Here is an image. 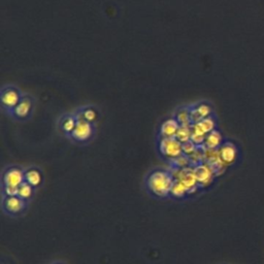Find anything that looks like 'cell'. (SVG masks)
I'll list each match as a JSON object with an SVG mask.
<instances>
[{
    "label": "cell",
    "mask_w": 264,
    "mask_h": 264,
    "mask_svg": "<svg viewBox=\"0 0 264 264\" xmlns=\"http://www.w3.org/2000/svg\"><path fill=\"white\" fill-rule=\"evenodd\" d=\"M222 142H223L222 134H221L219 130L215 129L207 135L206 141H204V148L211 150H219L220 147L223 144Z\"/></svg>",
    "instance_id": "cell-14"
},
{
    "label": "cell",
    "mask_w": 264,
    "mask_h": 264,
    "mask_svg": "<svg viewBox=\"0 0 264 264\" xmlns=\"http://www.w3.org/2000/svg\"><path fill=\"white\" fill-rule=\"evenodd\" d=\"M93 135V126L91 123L87 122L84 119H78V122H76V126L72 133L70 134L71 138L80 142H84L89 141Z\"/></svg>",
    "instance_id": "cell-5"
},
{
    "label": "cell",
    "mask_w": 264,
    "mask_h": 264,
    "mask_svg": "<svg viewBox=\"0 0 264 264\" xmlns=\"http://www.w3.org/2000/svg\"><path fill=\"white\" fill-rule=\"evenodd\" d=\"M176 178L173 173L163 169H155L146 177V188L153 196L158 198L170 197Z\"/></svg>",
    "instance_id": "cell-1"
},
{
    "label": "cell",
    "mask_w": 264,
    "mask_h": 264,
    "mask_svg": "<svg viewBox=\"0 0 264 264\" xmlns=\"http://www.w3.org/2000/svg\"><path fill=\"white\" fill-rule=\"evenodd\" d=\"M181 125L176 118H170L165 120L160 126L161 138H176V132Z\"/></svg>",
    "instance_id": "cell-12"
},
{
    "label": "cell",
    "mask_w": 264,
    "mask_h": 264,
    "mask_svg": "<svg viewBox=\"0 0 264 264\" xmlns=\"http://www.w3.org/2000/svg\"><path fill=\"white\" fill-rule=\"evenodd\" d=\"M82 118L89 123H94L97 120V113L94 108L86 107L82 110Z\"/></svg>",
    "instance_id": "cell-21"
},
{
    "label": "cell",
    "mask_w": 264,
    "mask_h": 264,
    "mask_svg": "<svg viewBox=\"0 0 264 264\" xmlns=\"http://www.w3.org/2000/svg\"><path fill=\"white\" fill-rule=\"evenodd\" d=\"M50 264H65V263L60 262V261H55V262H53V263H50Z\"/></svg>",
    "instance_id": "cell-23"
},
{
    "label": "cell",
    "mask_w": 264,
    "mask_h": 264,
    "mask_svg": "<svg viewBox=\"0 0 264 264\" xmlns=\"http://www.w3.org/2000/svg\"><path fill=\"white\" fill-rule=\"evenodd\" d=\"M212 113V109L210 105L206 104V102H200V104L195 105L190 107V116L192 124L198 123L204 119L211 117Z\"/></svg>",
    "instance_id": "cell-9"
},
{
    "label": "cell",
    "mask_w": 264,
    "mask_h": 264,
    "mask_svg": "<svg viewBox=\"0 0 264 264\" xmlns=\"http://www.w3.org/2000/svg\"><path fill=\"white\" fill-rule=\"evenodd\" d=\"M191 136H192L191 126H181L176 132V139L181 143H185L191 141Z\"/></svg>",
    "instance_id": "cell-17"
},
{
    "label": "cell",
    "mask_w": 264,
    "mask_h": 264,
    "mask_svg": "<svg viewBox=\"0 0 264 264\" xmlns=\"http://www.w3.org/2000/svg\"><path fill=\"white\" fill-rule=\"evenodd\" d=\"M173 175L176 180L181 182L186 187L188 192L194 191L198 188V183L196 181V177H195L193 167L176 168V172Z\"/></svg>",
    "instance_id": "cell-4"
},
{
    "label": "cell",
    "mask_w": 264,
    "mask_h": 264,
    "mask_svg": "<svg viewBox=\"0 0 264 264\" xmlns=\"http://www.w3.org/2000/svg\"><path fill=\"white\" fill-rule=\"evenodd\" d=\"M32 109V100L29 97H23L12 112L17 119H26Z\"/></svg>",
    "instance_id": "cell-13"
},
{
    "label": "cell",
    "mask_w": 264,
    "mask_h": 264,
    "mask_svg": "<svg viewBox=\"0 0 264 264\" xmlns=\"http://www.w3.org/2000/svg\"><path fill=\"white\" fill-rule=\"evenodd\" d=\"M76 122H78V119L75 118V116H66L63 118V120L61 122V129L65 133L71 134L75 128Z\"/></svg>",
    "instance_id": "cell-18"
},
{
    "label": "cell",
    "mask_w": 264,
    "mask_h": 264,
    "mask_svg": "<svg viewBox=\"0 0 264 264\" xmlns=\"http://www.w3.org/2000/svg\"><path fill=\"white\" fill-rule=\"evenodd\" d=\"M25 182V172L18 167L7 168L2 176V186L20 187Z\"/></svg>",
    "instance_id": "cell-7"
},
{
    "label": "cell",
    "mask_w": 264,
    "mask_h": 264,
    "mask_svg": "<svg viewBox=\"0 0 264 264\" xmlns=\"http://www.w3.org/2000/svg\"><path fill=\"white\" fill-rule=\"evenodd\" d=\"M219 155L225 165H230L236 160L237 149L232 142H225L220 147Z\"/></svg>",
    "instance_id": "cell-10"
},
{
    "label": "cell",
    "mask_w": 264,
    "mask_h": 264,
    "mask_svg": "<svg viewBox=\"0 0 264 264\" xmlns=\"http://www.w3.org/2000/svg\"><path fill=\"white\" fill-rule=\"evenodd\" d=\"M159 151L165 158L174 160L183 155V143L176 138H162L159 141Z\"/></svg>",
    "instance_id": "cell-2"
},
{
    "label": "cell",
    "mask_w": 264,
    "mask_h": 264,
    "mask_svg": "<svg viewBox=\"0 0 264 264\" xmlns=\"http://www.w3.org/2000/svg\"><path fill=\"white\" fill-rule=\"evenodd\" d=\"M34 187H32L31 185H29L28 183L24 182L22 185H20L19 187V193H18V196L21 197L22 199L24 200H30L33 196L34 194Z\"/></svg>",
    "instance_id": "cell-19"
},
{
    "label": "cell",
    "mask_w": 264,
    "mask_h": 264,
    "mask_svg": "<svg viewBox=\"0 0 264 264\" xmlns=\"http://www.w3.org/2000/svg\"><path fill=\"white\" fill-rule=\"evenodd\" d=\"M181 126H192L190 107H182L176 112L175 117Z\"/></svg>",
    "instance_id": "cell-16"
},
{
    "label": "cell",
    "mask_w": 264,
    "mask_h": 264,
    "mask_svg": "<svg viewBox=\"0 0 264 264\" xmlns=\"http://www.w3.org/2000/svg\"><path fill=\"white\" fill-rule=\"evenodd\" d=\"M188 190H187L186 187L177 180L175 181V184L173 186L172 193H170V196L175 198H183L186 196V194H188Z\"/></svg>",
    "instance_id": "cell-20"
},
{
    "label": "cell",
    "mask_w": 264,
    "mask_h": 264,
    "mask_svg": "<svg viewBox=\"0 0 264 264\" xmlns=\"http://www.w3.org/2000/svg\"><path fill=\"white\" fill-rule=\"evenodd\" d=\"M193 170H194L195 177H196V181L198 183V186L200 187H204L211 184L212 178H214L215 176L214 170H212L211 167L206 162H201L197 165H194Z\"/></svg>",
    "instance_id": "cell-6"
},
{
    "label": "cell",
    "mask_w": 264,
    "mask_h": 264,
    "mask_svg": "<svg viewBox=\"0 0 264 264\" xmlns=\"http://www.w3.org/2000/svg\"><path fill=\"white\" fill-rule=\"evenodd\" d=\"M191 128H192L193 133L207 136L210 132L216 129V121L214 120V118L209 117L198 123L192 124Z\"/></svg>",
    "instance_id": "cell-11"
},
{
    "label": "cell",
    "mask_w": 264,
    "mask_h": 264,
    "mask_svg": "<svg viewBox=\"0 0 264 264\" xmlns=\"http://www.w3.org/2000/svg\"><path fill=\"white\" fill-rule=\"evenodd\" d=\"M21 99V93L17 88L6 87L1 92V105L4 108L11 110V112L18 106Z\"/></svg>",
    "instance_id": "cell-8"
},
{
    "label": "cell",
    "mask_w": 264,
    "mask_h": 264,
    "mask_svg": "<svg viewBox=\"0 0 264 264\" xmlns=\"http://www.w3.org/2000/svg\"><path fill=\"white\" fill-rule=\"evenodd\" d=\"M198 148L199 147H197L196 144H194L191 141L188 142H185V143H183V154L190 157L198 150Z\"/></svg>",
    "instance_id": "cell-22"
},
{
    "label": "cell",
    "mask_w": 264,
    "mask_h": 264,
    "mask_svg": "<svg viewBox=\"0 0 264 264\" xmlns=\"http://www.w3.org/2000/svg\"><path fill=\"white\" fill-rule=\"evenodd\" d=\"M42 181L41 173L36 168H29L25 170V182L31 185L34 188H36Z\"/></svg>",
    "instance_id": "cell-15"
},
{
    "label": "cell",
    "mask_w": 264,
    "mask_h": 264,
    "mask_svg": "<svg viewBox=\"0 0 264 264\" xmlns=\"http://www.w3.org/2000/svg\"><path fill=\"white\" fill-rule=\"evenodd\" d=\"M28 206V201L19 196H2V210L8 216L21 215Z\"/></svg>",
    "instance_id": "cell-3"
}]
</instances>
